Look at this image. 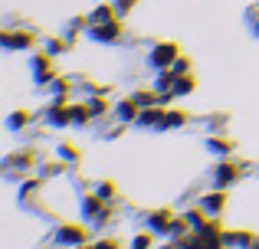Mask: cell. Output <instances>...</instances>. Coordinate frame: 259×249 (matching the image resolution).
Wrapping results in <instances>:
<instances>
[{"instance_id":"cell-1","label":"cell","mask_w":259,"mask_h":249,"mask_svg":"<svg viewBox=\"0 0 259 249\" xmlns=\"http://www.w3.org/2000/svg\"><path fill=\"white\" fill-rule=\"evenodd\" d=\"M135 112H138V109H135V102H125V105H121V118H135Z\"/></svg>"}]
</instances>
